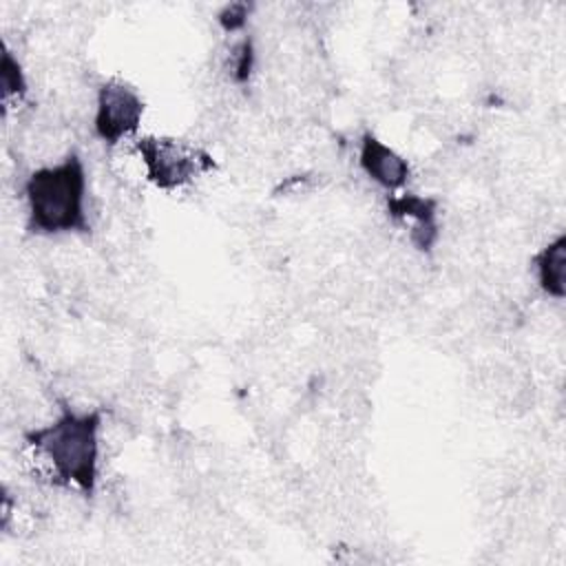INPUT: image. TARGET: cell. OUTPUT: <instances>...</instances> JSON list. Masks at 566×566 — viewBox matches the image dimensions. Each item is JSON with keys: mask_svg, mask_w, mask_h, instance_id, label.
I'll return each mask as SVG.
<instances>
[{"mask_svg": "<svg viewBox=\"0 0 566 566\" xmlns=\"http://www.w3.org/2000/svg\"><path fill=\"white\" fill-rule=\"evenodd\" d=\"M99 433L102 413L97 409L62 411L46 424L24 433V442L42 458L55 482L93 497L99 480Z\"/></svg>", "mask_w": 566, "mask_h": 566, "instance_id": "obj_1", "label": "cell"}, {"mask_svg": "<svg viewBox=\"0 0 566 566\" xmlns=\"http://www.w3.org/2000/svg\"><path fill=\"white\" fill-rule=\"evenodd\" d=\"M86 192V168L75 150L35 168L24 181L29 230L44 237L88 232Z\"/></svg>", "mask_w": 566, "mask_h": 566, "instance_id": "obj_2", "label": "cell"}, {"mask_svg": "<svg viewBox=\"0 0 566 566\" xmlns=\"http://www.w3.org/2000/svg\"><path fill=\"white\" fill-rule=\"evenodd\" d=\"M135 150L146 179L166 192L184 188L214 168V159L206 148L170 135L135 137Z\"/></svg>", "mask_w": 566, "mask_h": 566, "instance_id": "obj_3", "label": "cell"}, {"mask_svg": "<svg viewBox=\"0 0 566 566\" xmlns=\"http://www.w3.org/2000/svg\"><path fill=\"white\" fill-rule=\"evenodd\" d=\"M144 111L146 104L142 93L130 82L111 77L97 88L93 130L104 144L117 146L137 135Z\"/></svg>", "mask_w": 566, "mask_h": 566, "instance_id": "obj_4", "label": "cell"}, {"mask_svg": "<svg viewBox=\"0 0 566 566\" xmlns=\"http://www.w3.org/2000/svg\"><path fill=\"white\" fill-rule=\"evenodd\" d=\"M440 201L436 197H424L418 192H396L387 199V214L405 223L409 230V241L420 250L429 252L438 237H440V221H438Z\"/></svg>", "mask_w": 566, "mask_h": 566, "instance_id": "obj_5", "label": "cell"}, {"mask_svg": "<svg viewBox=\"0 0 566 566\" xmlns=\"http://www.w3.org/2000/svg\"><path fill=\"white\" fill-rule=\"evenodd\" d=\"M358 166L367 179L389 195L402 192L411 177L409 161L371 130H365L358 139Z\"/></svg>", "mask_w": 566, "mask_h": 566, "instance_id": "obj_6", "label": "cell"}, {"mask_svg": "<svg viewBox=\"0 0 566 566\" xmlns=\"http://www.w3.org/2000/svg\"><path fill=\"white\" fill-rule=\"evenodd\" d=\"M533 270L539 290L562 301L566 294V234H557L535 254Z\"/></svg>", "mask_w": 566, "mask_h": 566, "instance_id": "obj_7", "label": "cell"}, {"mask_svg": "<svg viewBox=\"0 0 566 566\" xmlns=\"http://www.w3.org/2000/svg\"><path fill=\"white\" fill-rule=\"evenodd\" d=\"M0 86H2V102L9 108L11 102H20L27 95V77L18 57L4 49L0 60Z\"/></svg>", "mask_w": 566, "mask_h": 566, "instance_id": "obj_8", "label": "cell"}, {"mask_svg": "<svg viewBox=\"0 0 566 566\" xmlns=\"http://www.w3.org/2000/svg\"><path fill=\"white\" fill-rule=\"evenodd\" d=\"M252 69H254V49H252V42L245 38L237 46V55L232 62V77L237 82H248Z\"/></svg>", "mask_w": 566, "mask_h": 566, "instance_id": "obj_9", "label": "cell"}, {"mask_svg": "<svg viewBox=\"0 0 566 566\" xmlns=\"http://www.w3.org/2000/svg\"><path fill=\"white\" fill-rule=\"evenodd\" d=\"M248 15H250V4L245 2H234V4H228L221 13H219V24L223 27V31L232 33V31H241L248 22Z\"/></svg>", "mask_w": 566, "mask_h": 566, "instance_id": "obj_10", "label": "cell"}]
</instances>
